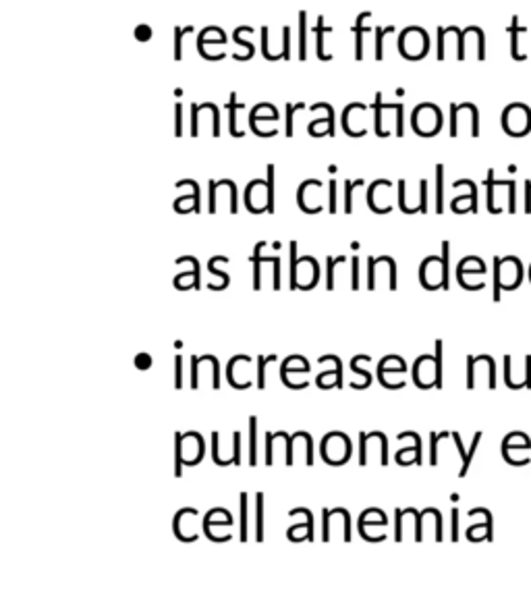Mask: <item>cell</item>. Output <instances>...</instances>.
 <instances>
[{
	"mask_svg": "<svg viewBox=\"0 0 531 598\" xmlns=\"http://www.w3.org/2000/svg\"><path fill=\"white\" fill-rule=\"evenodd\" d=\"M365 17H369V13H361L359 21H357V27H355V31H357V61L363 59V27H361V23H363Z\"/></svg>",
	"mask_w": 531,
	"mask_h": 598,
	"instance_id": "19",
	"label": "cell"
},
{
	"mask_svg": "<svg viewBox=\"0 0 531 598\" xmlns=\"http://www.w3.org/2000/svg\"><path fill=\"white\" fill-rule=\"evenodd\" d=\"M367 441H369V434L361 432L359 434V465H367Z\"/></svg>",
	"mask_w": 531,
	"mask_h": 598,
	"instance_id": "24",
	"label": "cell"
},
{
	"mask_svg": "<svg viewBox=\"0 0 531 598\" xmlns=\"http://www.w3.org/2000/svg\"><path fill=\"white\" fill-rule=\"evenodd\" d=\"M274 432H266V465H272V453H274Z\"/></svg>",
	"mask_w": 531,
	"mask_h": 598,
	"instance_id": "30",
	"label": "cell"
},
{
	"mask_svg": "<svg viewBox=\"0 0 531 598\" xmlns=\"http://www.w3.org/2000/svg\"><path fill=\"white\" fill-rule=\"evenodd\" d=\"M502 127L508 135H527L531 127V113L523 104H510L502 115Z\"/></svg>",
	"mask_w": 531,
	"mask_h": 598,
	"instance_id": "3",
	"label": "cell"
},
{
	"mask_svg": "<svg viewBox=\"0 0 531 598\" xmlns=\"http://www.w3.org/2000/svg\"><path fill=\"white\" fill-rule=\"evenodd\" d=\"M289 33H291V29L285 27V29H282V38H285V52H282V57H285V59H289Z\"/></svg>",
	"mask_w": 531,
	"mask_h": 598,
	"instance_id": "44",
	"label": "cell"
},
{
	"mask_svg": "<svg viewBox=\"0 0 531 598\" xmlns=\"http://www.w3.org/2000/svg\"><path fill=\"white\" fill-rule=\"evenodd\" d=\"M235 98H237V96L231 94V102H229V125H231V135L241 137L243 133L237 129V111H239V108H243V104H237Z\"/></svg>",
	"mask_w": 531,
	"mask_h": 598,
	"instance_id": "10",
	"label": "cell"
},
{
	"mask_svg": "<svg viewBox=\"0 0 531 598\" xmlns=\"http://www.w3.org/2000/svg\"><path fill=\"white\" fill-rule=\"evenodd\" d=\"M299 108H303V104H299V106H291V104H289V106H287V133H285L287 137L293 135V113L299 111Z\"/></svg>",
	"mask_w": 531,
	"mask_h": 598,
	"instance_id": "36",
	"label": "cell"
},
{
	"mask_svg": "<svg viewBox=\"0 0 531 598\" xmlns=\"http://www.w3.org/2000/svg\"><path fill=\"white\" fill-rule=\"evenodd\" d=\"M480 441H482V432H475V439H473V443H471V449H469V453H467V459L463 461V469L459 472V476H461V478L467 474V469H469V463H471V457H473V453H475L477 445H480Z\"/></svg>",
	"mask_w": 531,
	"mask_h": 598,
	"instance_id": "23",
	"label": "cell"
},
{
	"mask_svg": "<svg viewBox=\"0 0 531 598\" xmlns=\"http://www.w3.org/2000/svg\"><path fill=\"white\" fill-rule=\"evenodd\" d=\"M181 104H177V135H183V129H181Z\"/></svg>",
	"mask_w": 531,
	"mask_h": 598,
	"instance_id": "45",
	"label": "cell"
},
{
	"mask_svg": "<svg viewBox=\"0 0 531 598\" xmlns=\"http://www.w3.org/2000/svg\"><path fill=\"white\" fill-rule=\"evenodd\" d=\"M457 530H459V511L452 509V536H450L452 540H459V532Z\"/></svg>",
	"mask_w": 531,
	"mask_h": 598,
	"instance_id": "43",
	"label": "cell"
},
{
	"mask_svg": "<svg viewBox=\"0 0 531 598\" xmlns=\"http://www.w3.org/2000/svg\"><path fill=\"white\" fill-rule=\"evenodd\" d=\"M247 501H249L247 493H241V534H239L241 542H247V538H249V511H247Z\"/></svg>",
	"mask_w": 531,
	"mask_h": 598,
	"instance_id": "8",
	"label": "cell"
},
{
	"mask_svg": "<svg viewBox=\"0 0 531 598\" xmlns=\"http://www.w3.org/2000/svg\"><path fill=\"white\" fill-rule=\"evenodd\" d=\"M249 262L253 264V289L259 291L261 289V262L257 258H249Z\"/></svg>",
	"mask_w": 531,
	"mask_h": 598,
	"instance_id": "28",
	"label": "cell"
},
{
	"mask_svg": "<svg viewBox=\"0 0 531 598\" xmlns=\"http://www.w3.org/2000/svg\"><path fill=\"white\" fill-rule=\"evenodd\" d=\"M390 31H392V27H386V29L376 27V33H378V38H376V59H378V61L382 59V40H384V35L390 33Z\"/></svg>",
	"mask_w": 531,
	"mask_h": 598,
	"instance_id": "34",
	"label": "cell"
},
{
	"mask_svg": "<svg viewBox=\"0 0 531 598\" xmlns=\"http://www.w3.org/2000/svg\"><path fill=\"white\" fill-rule=\"evenodd\" d=\"M257 258V256H249ZM261 264H274V291H280V258L278 256H259L257 258Z\"/></svg>",
	"mask_w": 531,
	"mask_h": 598,
	"instance_id": "12",
	"label": "cell"
},
{
	"mask_svg": "<svg viewBox=\"0 0 531 598\" xmlns=\"http://www.w3.org/2000/svg\"><path fill=\"white\" fill-rule=\"evenodd\" d=\"M343 262H347L345 256H338V258L328 256V260H326V266H328V270H326V289H328V291L334 289V268H336L338 264H343Z\"/></svg>",
	"mask_w": 531,
	"mask_h": 598,
	"instance_id": "11",
	"label": "cell"
},
{
	"mask_svg": "<svg viewBox=\"0 0 531 598\" xmlns=\"http://www.w3.org/2000/svg\"><path fill=\"white\" fill-rule=\"evenodd\" d=\"M299 27H301V33H299V59H305V13H299Z\"/></svg>",
	"mask_w": 531,
	"mask_h": 598,
	"instance_id": "33",
	"label": "cell"
},
{
	"mask_svg": "<svg viewBox=\"0 0 531 598\" xmlns=\"http://www.w3.org/2000/svg\"><path fill=\"white\" fill-rule=\"evenodd\" d=\"M353 447L345 432H328L322 439V459L330 465H343L351 459Z\"/></svg>",
	"mask_w": 531,
	"mask_h": 598,
	"instance_id": "2",
	"label": "cell"
},
{
	"mask_svg": "<svg viewBox=\"0 0 531 598\" xmlns=\"http://www.w3.org/2000/svg\"><path fill=\"white\" fill-rule=\"evenodd\" d=\"M199 357L193 355L191 357V389H197L199 387V380H197V368H199Z\"/></svg>",
	"mask_w": 531,
	"mask_h": 598,
	"instance_id": "37",
	"label": "cell"
},
{
	"mask_svg": "<svg viewBox=\"0 0 531 598\" xmlns=\"http://www.w3.org/2000/svg\"><path fill=\"white\" fill-rule=\"evenodd\" d=\"M175 389H183V355L175 357Z\"/></svg>",
	"mask_w": 531,
	"mask_h": 598,
	"instance_id": "26",
	"label": "cell"
},
{
	"mask_svg": "<svg viewBox=\"0 0 531 598\" xmlns=\"http://www.w3.org/2000/svg\"><path fill=\"white\" fill-rule=\"evenodd\" d=\"M270 361H276V355H268V357H263V355H259L257 357V389H266V364H270Z\"/></svg>",
	"mask_w": 531,
	"mask_h": 598,
	"instance_id": "15",
	"label": "cell"
},
{
	"mask_svg": "<svg viewBox=\"0 0 531 598\" xmlns=\"http://www.w3.org/2000/svg\"><path fill=\"white\" fill-rule=\"evenodd\" d=\"M218 439H220V437H218V432L214 430V432H212V459H214V463H216V465H229L224 459H220V451H218Z\"/></svg>",
	"mask_w": 531,
	"mask_h": 598,
	"instance_id": "25",
	"label": "cell"
},
{
	"mask_svg": "<svg viewBox=\"0 0 531 598\" xmlns=\"http://www.w3.org/2000/svg\"><path fill=\"white\" fill-rule=\"evenodd\" d=\"M216 264H218V256L210 260L207 268H210V273H212V275H216V277H220V279H222V283L216 287V289L220 291V289H226V287H229V283H231V277H229L226 273H222V270H218V268H216Z\"/></svg>",
	"mask_w": 531,
	"mask_h": 598,
	"instance_id": "17",
	"label": "cell"
},
{
	"mask_svg": "<svg viewBox=\"0 0 531 598\" xmlns=\"http://www.w3.org/2000/svg\"><path fill=\"white\" fill-rule=\"evenodd\" d=\"M257 418L251 415L249 418V465L253 467L257 463Z\"/></svg>",
	"mask_w": 531,
	"mask_h": 598,
	"instance_id": "5",
	"label": "cell"
},
{
	"mask_svg": "<svg viewBox=\"0 0 531 598\" xmlns=\"http://www.w3.org/2000/svg\"><path fill=\"white\" fill-rule=\"evenodd\" d=\"M330 212H336V181H330Z\"/></svg>",
	"mask_w": 531,
	"mask_h": 598,
	"instance_id": "41",
	"label": "cell"
},
{
	"mask_svg": "<svg viewBox=\"0 0 531 598\" xmlns=\"http://www.w3.org/2000/svg\"><path fill=\"white\" fill-rule=\"evenodd\" d=\"M334 361H336V389H340L343 387V364H340V359H338V355H330Z\"/></svg>",
	"mask_w": 531,
	"mask_h": 598,
	"instance_id": "40",
	"label": "cell"
},
{
	"mask_svg": "<svg viewBox=\"0 0 531 598\" xmlns=\"http://www.w3.org/2000/svg\"><path fill=\"white\" fill-rule=\"evenodd\" d=\"M135 366H137L139 370H147V368H151V357H149V353H139V355L135 357Z\"/></svg>",
	"mask_w": 531,
	"mask_h": 598,
	"instance_id": "38",
	"label": "cell"
},
{
	"mask_svg": "<svg viewBox=\"0 0 531 598\" xmlns=\"http://www.w3.org/2000/svg\"><path fill=\"white\" fill-rule=\"evenodd\" d=\"M448 434H450V432H440V434L432 432V434H430V463H432V465L438 463V443H440L442 439H446Z\"/></svg>",
	"mask_w": 531,
	"mask_h": 598,
	"instance_id": "16",
	"label": "cell"
},
{
	"mask_svg": "<svg viewBox=\"0 0 531 598\" xmlns=\"http://www.w3.org/2000/svg\"><path fill=\"white\" fill-rule=\"evenodd\" d=\"M442 175H444V169H442V165H438V169H436V181H438V185H436V212H438V214L444 210V185H442Z\"/></svg>",
	"mask_w": 531,
	"mask_h": 598,
	"instance_id": "14",
	"label": "cell"
},
{
	"mask_svg": "<svg viewBox=\"0 0 531 598\" xmlns=\"http://www.w3.org/2000/svg\"><path fill=\"white\" fill-rule=\"evenodd\" d=\"M359 361H369V355H357V357H353V361H351V370L357 372L359 376H363V380H365L367 385H371V374H369L367 370H361V368L357 366Z\"/></svg>",
	"mask_w": 531,
	"mask_h": 598,
	"instance_id": "21",
	"label": "cell"
},
{
	"mask_svg": "<svg viewBox=\"0 0 531 598\" xmlns=\"http://www.w3.org/2000/svg\"><path fill=\"white\" fill-rule=\"evenodd\" d=\"M361 183H363V181L359 179V181H353V183H351V181H347V185H345V212H347V214H351V212H353V200H351V195H353V189H355V187H359Z\"/></svg>",
	"mask_w": 531,
	"mask_h": 598,
	"instance_id": "18",
	"label": "cell"
},
{
	"mask_svg": "<svg viewBox=\"0 0 531 598\" xmlns=\"http://www.w3.org/2000/svg\"><path fill=\"white\" fill-rule=\"evenodd\" d=\"M297 270H299V258H297V241H291V289H299V277H297Z\"/></svg>",
	"mask_w": 531,
	"mask_h": 598,
	"instance_id": "13",
	"label": "cell"
},
{
	"mask_svg": "<svg viewBox=\"0 0 531 598\" xmlns=\"http://www.w3.org/2000/svg\"><path fill=\"white\" fill-rule=\"evenodd\" d=\"M376 258H367V289L374 291L376 287V277H374V270H376Z\"/></svg>",
	"mask_w": 531,
	"mask_h": 598,
	"instance_id": "31",
	"label": "cell"
},
{
	"mask_svg": "<svg viewBox=\"0 0 531 598\" xmlns=\"http://www.w3.org/2000/svg\"><path fill=\"white\" fill-rule=\"evenodd\" d=\"M183 432L175 434V476L181 478L183 476Z\"/></svg>",
	"mask_w": 531,
	"mask_h": 598,
	"instance_id": "9",
	"label": "cell"
},
{
	"mask_svg": "<svg viewBox=\"0 0 531 598\" xmlns=\"http://www.w3.org/2000/svg\"><path fill=\"white\" fill-rule=\"evenodd\" d=\"M436 389L442 387V341H436Z\"/></svg>",
	"mask_w": 531,
	"mask_h": 598,
	"instance_id": "20",
	"label": "cell"
},
{
	"mask_svg": "<svg viewBox=\"0 0 531 598\" xmlns=\"http://www.w3.org/2000/svg\"><path fill=\"white\" fill-rule=\"evenodd\" d=\"M322 513H324V530H322V540H324V542H328V540H330V517H332V515H330V509H324Z\"/></svg>",
	"mask_w": 531,
	"mask_h": 598,
	"instance_id": "39",
	"label": "cell"
},
{
	"mask_svg": "<svg viewBox=\"0 0 531 598\" xmlns=\"http://www.w3.org/2000/svg\"><path fill=\"white\" fill-rule=\"evenodd\" d=\"M175 33H177V46H175V59H177V61H181V38H183V29H181V27H177V29H175Z\"/></svg>",
	"mask_w": 531,
	"mask_h": 598,
	"instance_id": "42",
	"label": "cell"
},
{
	"mask_svg": "<svg viewBox=\"0 0 531 598\" xmlns=\"http://www.w3.org/2000/svg\"><path fill=\"white\" fill-rule=\"evenodd\" d=\"M233 465H241V432H233Z\"/></svg>",
	"mask_w": 531,
	"mask_h": 598,
	"instance_id": "27",
	"label": "cell"
},
{
	"mask_svg": "<svg viewBox=\"0 0 531 598\" xmlns=\"http://www.w3.org/2000/svg\"><path fill=\"white\" fill-rule=\"evenodd\" d=\"M496 283H494V301L500 299V289L513 291L523 279V266L517 258H496Z\"/></svg>",
	"mask_w": 531,
	"mask_h": 598,
	"instance_id": "1",
	"label": "cell"
},
{
	"mask_svg": "<svg viewBox=\"0 0 531 598\" xmlns=\"http://www.w3.org/2000/svg\"><path fill=\"white\" fill-rule=\"evenodd\" d=\"M419 212H428V181H419Z\"/></svg>",
	"mask_w": 531,
	"mask_h": 598,
	"instance_id": "32",
	"label": "cell"
},
{
	"mask_svg": "<svg viewBox=\"0 0 531 598\" xmlns=\"http://www.w3.org/2000/svg\"><path fill=\"white\" fill-rule=\"evenodd\" d=\"M419 281H421V287L428 289V291H434V289H440L442 283H444V264H442V258H436V256H430L421 262V268H419Z\"/></svg>",
	"mask_w": 531,
	"mask_h": 598,
	"instance_id": "4",
	"label": "cell"
},
{
	"mask_svg": "<svg viewBox=\"0 0 531 598\" xmlns=\"http://www.w3.org/2000/svg\"><path fill=\"white\" fill-rule=\"evenodd\" d=\"M205 359L212 364L214 368V374H212V389H220V361L214 355H205Z\"/></svg>",
	"mask_w": 531,
	"mask_h": 598,
	"instance_id": "22",
	"label": "cell"
},
{
	"mask_svg": "<svg viewBox=\"0 0 531 598\" xmlns=\"http://www.w3.org/2000/svg\"><path fill=\"white\" fill-rule=\"evenodd\" d=\"M351 289L353 291L359 289V258L357 256L351 258Z\"/></svg>",
	"mask_w": 531,
	"mask_h": 598,
	"instance_id": "29",
	"label": "cell"
},
{
	"mask_svg": "<svg viewBox=\"0 0 531 598\" xmlns=\"http://www.w3.org/2000/svg\"><path fill=\"white\" fill-rule=\"evenodd\" d=\"M394 515H396V517H394V538H396V540H403V515H405V511L396 507Z\"/></svg>",
	"mask_w": 531,
	"mask_h": 598,
	"instance_id": "35",
	"label": "cell"
},
{
	"mask_svg": "<svg viewBox=\"0 0 531 598\" xmlns=\"http://www.w3.org/2000/svg\"><path fill=\"white\" fill-rule=\"evenodd\" d=\"M255 540L263 542V495H255Z\"/></svg>",
	"mask_w": 531,
	"mask_h": 598,
	"instance_id": "6",
	"label": "cell"
},
{
	"mask_svg": "<svg viewBox=\"0 0 531 598\" xmlns=\"http://www.w3.org/2000/svg\"><path fill=\"white\" fill-rule=\"evenodd\" d=\"M266 212H274V165H268V179H266Z\"/></svg>",
	"mask_w": 531,
	"mask_h": 598,
	"instance_id": "7",
	"label": "cell"
}]
</instances>
